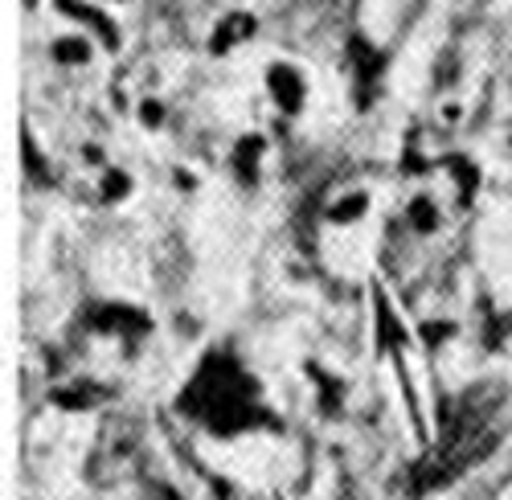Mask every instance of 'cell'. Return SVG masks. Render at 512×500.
<instances>
[{"label":"cell","mask_w":512,"mask_h":500,"mask_svg":"<svg viewBox=\"0 0 512 500\" xmlns=\"http://www.w3.org/2000/svg\"><path fill=\"white\" fill-rule=\"evenodd\" d=\"M181 406L201 419L205 427L234 435V431H250L259 423H271L267 410L254 402V382L230 361V357H209L201 365V373L193 378V386L185 390Z\"/></svg>","instance_id":"6da1fadb"},{"label":"cell","mask_w":512,"mask_h":500,"mask_svg":"<svg viewBox=\"0 0 512 500\" xmlns=\"http://www.w3.org/2000/svg\"><path fill=\"white\" fill-rule=\"evenodd\" d=\"M95 328H103V332H123V337H144V332L152 328V320H148L140 308L111 304V308H99Z\"/></svg>","instance_id":"7a4b0ae2"},{"label":"cell","mask_w":512,"mask_h":500,"mask_svg":"<svg viewBox=\"0 0 512 500\" xmlns=\"http://www.w3.org/2000/svg\"><path fill=\"white\" fill-rule=\"evenodd\" d=\"M267 82H271V99L283 107V111H300L304 107V78L295 74L291 66H271V74H267Z\"/></svg>","instance_id":"3957f363"},{"label":"cell","mask_w":512,"mask_h":500,"mask_svg":"<svg viewBox=\"0 0 512 500\" xmlns=\"http://www.w3.org/2000/svg\"><path fill=\"white\" fill-rule=\"evenodd\" d=\"M410 341V332L398 324V316H394V308L386 304V300H377V345L386 349V353H394L398 345H406Z\"/></svg>","instance_id":"277c9868"},{"label":"cell","mask_w":512,"mask_h":500,"mask_svg":"<svg viewBox=\"0 0 512 500\" xmlns=\"http://www.w3.org/2000/svg\"><path fill=\"white\" fill-rule=\"evenodd\" d=\"M259 156H263V140H254V136L234 148V169H238L242 181H254V173H259Z\"/></svg>","instance_id":"5b68a950"},{"label":"cell","mask_w":512,"mask_h":500,"mask_svg":"<svg viewBox=\"0 0 512 500\" xmlns=\"http://www.w3.org/2000/svg\"><path fill=\"white\" fill-rule=\"evenodd\" d=\"M250 17H226V25L218 29V37H213V54H226L234 41H242V37H250Z\"/></svg>","instance_id":"8992f818"},{"label":"cell","mask_w":512,"mask_h":500,"mask_svg":"<svg viewBox=\"0 0 512 500\" xmlns=\"http://www.w3.org/2000/svg\"><path fill=\"white\" fill-rule=\"evenodd\" d=\"M410 226H414L418 234H431V230L439 226V214H435V205L426 201V197H418V201L410 205Z\"/></svg>","instance_id":"52a82bcc"},{"label":"cell","mask_w":512,"mask_h":500,"mask_svg":"<svg viewBox=\"0 0 512 500\" xmlns=\"http://www.w3.org/2000/svg\"><path fill=\"white\" fill-rule=\"evenodd\" d=\"M365 205H369V197H365V193H353V197H345V201H336L328 218H332V222H353L357 214H365Z\"/></svg>","instance_id":"ba28073f"},{"label":"cell","mask_w":512,"mask_h":500,"mask_svg":"<svg viewBox=\"0 0 512 500\" xmlns=\"http://www.w3.org/2000/svg\"><path fill=\"white\" fill-rule=\"evenodd\" d=\"M58 58L62 62H82V58H87V46H82V41H58Z\"/></svg>","instance_id":"9c48e42d"},{"label":"cell","mask_w":512,"mask_h":500,"mask_svg":"<svg viewBox=\"0 0 512 500\" xmlns=\"http://www.w3.org/2000/svg\"><path fill=\"white\" fill-rule=\"evenodd\" d=\"M451 332H455L451 324H426V328H422V337H426V345H439V341L451 337Z\"/></svg>","instance_id":"30bf717a"},{"label":"cell","mask_w":512,"mask_h":500,"mask_svg":"<svg viewBox=\"0 0 512 500\" xmlns=\"http://www.w3.org/2000/svg\"><path fill=\"white\" fill-rule=\"evenodd\" d=\"M103 193H107V197H123V193H127V177H123V173H107V177H103Z\"/></svg>","instance_id":"8fae6325"},{"label":"cell","mask_w":512,"mask_h":500,"mask_svg":"<svg viewBox=\"0 0 512 500\" xmlns=\"http://www.w3.org/2000/svg\"><path fill=\"white\" fill-rule=\"evenodd\" d=\"M140 115H144V123H152V128L160 123V107H156V103H144V107H140Z\"/></svg>","instance_id":"7c38bea8"}]
</instances>
